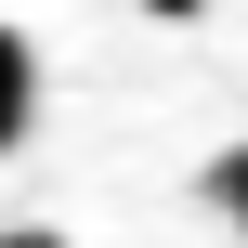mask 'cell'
<instances>
[{
  "label": "cell",
  "mask_w": 248,
  "mask_h": 248,
  "mask_svg": "<svg viewBox=\"0 0 248 248\" xmlns=\"http://www.w3.org/2000/svg\"><path fill=\"white\" fill-rule=\"evenodd\" d=\"M26 118H39V52H26V26H0V157L26 144Z\"/></svg>",
  "instance_id": "cell-1"
},
{
  "label": "cell",
  "mask_w": 248,
  "mask_h": 248,
  "mask_svg": "<svg viewBox=\"0 0 248 248\" xmlns=\"http://www.w3.org/2000/svg\"><path fill=\"white\" fill-rule=\"evenodd\" d=\"M26 248H52V235H26Z\"/></svg>",
  "instance_id": "cell-2"
}]
</instances>
